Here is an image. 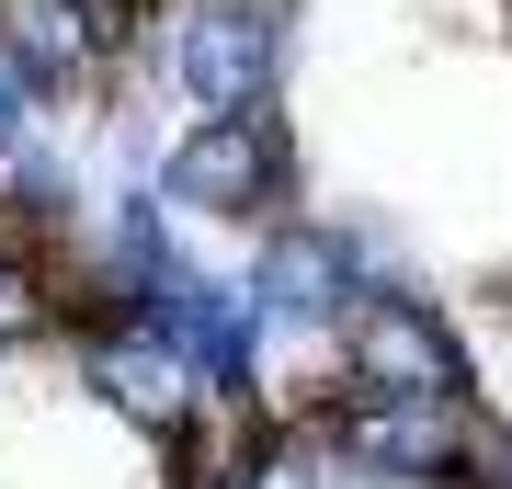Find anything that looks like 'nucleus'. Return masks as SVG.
Here are the masks:
<instances>
[{"label": "nucleus", "mask_w": 512, "mask_h": 489, "mask_svg": "<svg viewBox=\"0 0 512 489\" xmlns=\"http://www.w3.org/2000/svg\"><path fill=\"white\" fill-rule=\"evenodd\" d=\"M160 205L183 228H274L296 217V126L285 114H183V137L160 148Z\"/></svg>", "instance_id": "f257e3e1"}, {"label": "nucleus", "mask_w": 512, "mask_h": 489, "mask_svg": "<svg viewBox=\"0 0 512 489\" xmlns=\"http://www.w3.org/2000/svg\"><path fill=\"white\" fill-rule=\"evenodd\" d=\"M330 455H342L353 489H478V399H421V387L342 376Z\"/></svg>", "instance_id": "f03ea898"}, {"label": "nucleus", "mask_w": 512, "mask_h": 489, "mask_svg": "<svg viewBox=\"0 0 512 489\" xmlns=\"http://www.w3.org/2000/svg\"><path fill=\"white\" fill-rule=\"evenodd\" d=\"M171 91L194 114H285L296 80V0H171Z\"/></svg>", "instance_id": "7ed1b4c3"}, {"label": "nucleus", "mask_w": 512, "mask_h": 489, "mask_svg": "<svg viewBox=\"0 0 512 489\" xmlns=\"http://www.w3.org/2000/svg\"><path fill=\"white\" fill-rule=\"evenodd\" d=\"M387 285L376 273V239L353 228V217H274L262 228V251H251V296H262V319H274V342H342V319L365 308V296Z\"/></svg>", "instance_id": "20e7f679"}, {"label": "nucleus", "mask_w": 512, "mask_h": 489, "mask_svg": "<svg viewBox=\"0 0 512 489\" xmlns=\"http://www.w3.org/2000/svg\"><path fill=\"white\" fill-rule=\"evenodd\" d=\"M80 387L126 421L137 444H183V433H205L228 399L194 376V353L171 342L160 319H137V308H92L80 319Z\"/></svg>", "instance_id": "39448f33"}, {"label": "nucleus", "mask_w": 512, "mask_h": 489, "mask_svg": "<svg viewBox=\"0 0 512 489\" xmlns=\"http://www.w3.org/2000/svg\"><path fill=\"white\" fill-rule=\"evenodd\" d=\"M330 364H342L353 387H421V399H478V353H467V330L444 319V296L399 285V273H387V285L365 296V308L342 319Z\"/></svg>", "instance_id": "423d86ee"}, {"label": "nucleus", "mask_w": 512, "mask_h": 489, "mask_svg": "<svg viewBox=\"0 0 512 489\" xmlns=\"http://www.w3.org/2000/svg\"><path fill=\"white\" fill-rule=\"evenodd\" d=\"M0 46H12L23 91L57 114V103H103L126 80V46H137V0H0Z\"/></svg>", "instance_id": "0eeeda50"}, {"label": "nucleus", "mask_w": 512, "mask_h": 489, "mask_svg": "<svg viewBox=\"0 0 512 489\" xmlns=\"http://www.w3.org/2000/svg\"><path fill=\"white\" fill-rule=\"evenodd\" d=\"M137 319H160L171 342L194 353V376L217 387V399H262V342H274V319H262V296H251V273H205V262H183L160 296H148Z\"/></svg>", "instance_id": "6e6552de"}, {"label": "nucleus", "mask_w": 512, "mask_h": 489, "mask_svg": "<svg viewBox=\"0 0 512 489\" xmlns=\"http://www.w3.org/2000/svg\"><path fill=\"white\" fill-rule=\"evenodd\" d=\"M69 319H80L69 262L35 251V239H0V353H35V342H57Z\"/></svg>", "instance_id": "1a4fd4ad"}, {"label": "nucleus", "mask_w": 512, "mask_h": 489, "mask_svg": "<svg viewBox=\"0 0 512 489\" xmlns=\"http://www.w3.org/2000/svg\"><path fill=\"white\" fill-rule=\"evenodd\" d=\"M0 239L80 251V171L46 160V148H12V171H0Z\"/></svg>", "instance_id": "9d476101"}, {"label": "nucleus", "mask_w": 512, "mask_h": 489, "mask_svg": "<svg viewBox=\"0 0 512 489\" xmlns=\"http://www.w3.org/2000/svg\"><path fill=\"white\" fill-rule=\"evenodd\" d=\"M35 114H46V103H35V91H23V69H12V46H0V160H12L23 137H35Z\"/></svg>", "instance_id": "9b49d317"}, {"label": "nucleus", "mask_w": 512, "mask_h": 489, "mask_svg": "<svg viewBox=\"0 0 512 489\" xmlns=\"http://www.w3.org/2000/svg\"><path fill=\"white\" fill-rule=\"evenodd\" d=\"M478 489H512V421H478Z\"/></svg>", "instance_id": "f8f14e48"}, {"label": "nucleus", "mask_w": 512, "mask_h": 489, "mask_svg": "<svg viewBox=\"0 0 512 489\" xmlns=\"http://www.w3.org/2000/svg\"><path fill=\"white\" fill-rule=\"evenodd\" d=\"M490 12H501V23H512V0H490Z\"/></svg>", "instance_id": "ddd939ff"}, {"label": "nucleus", "mask_w": 512, "mask_h": 489, "mask_svg": "<svg viewBox=\"0 0 512 489\" xmlns=\"http://www.w3.org/2000/svg\"><path fill=\"white\" fill-rule=\"evenodd\" d=\"M137 12H160V0H137Z\"/></svg>", "instance_id": "4468645a"}]
</instances>
